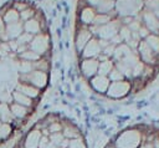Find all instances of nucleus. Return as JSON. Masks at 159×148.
<instances>
[{"label": "nucleus", "instance_id": "obj_1", "mask_svg": "<svg viewBox=\"0 0 159 148\" xmlns=\"http://www.w3.org/2000/svg\"><path fill=\"white\" fill-rule=\"evenodd\" d=\"M73 41L94 93L133 96L159 75V0H77Z\"/></svg>", "mask_w": 159, "mask_h": 148}, {"label": "nucleus", "instance_id": "obj_2", "mask_svg": "<svg viewBox=\"0 0 159 148\" xmlns=\"http://www.w3.org/2000/svg\"><path fill=\"white\" fill-rule=\"evenodd\" d=\"M52 39L43 11L30 0L0 6V146L36 112L51 77Z\"/></svg>", "mask_w": 159, "mask_h": 148}, {"label": "nucleus", "instance_id": "obj_3", "mask_svg": "<svg viewBox=\"0 0 159 148\" xmlns=\"http://www.w3.org/2000/svg\"><path fill=\"white\" fill-rule=\"evenodd\" d=\"M12 148H88L80 127L60 113H47L37 119Z\"/></svg>", "mask_w": 159, "mask_h": 148}, {"label": "nucleus", "instance_id": "obj_4", "mask_svg": "<svg viewBox=\"0 0 159 148\" xmlns=\"http://www.w3.org/2000/svg\"><path fill=\"white\" fill-rule=\"evenodd\" d=\"M104 148H159V128L135 123L118 132Z\"/></svg>", "mask_w": 159, "mask_h": 148}]
</instances>
